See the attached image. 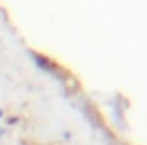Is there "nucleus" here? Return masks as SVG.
<instances>
[]
</instances>
